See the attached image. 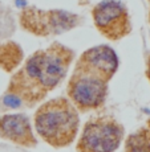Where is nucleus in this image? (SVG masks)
Returning a JSON list of instances; mask_svg holds the SVG:
<instances>
[{
    "instance_id": "f257e3e1",
    "label": "nucleus",
    "mask_w": 150,
    "mask_h": 152,
    "mask_svg": "<svg viewBox=\"0 0 150 152\" xmlns=\"http://www.w3.org/2000/svg\"><path fill=\"white\" fill-rule=\"evenodd\" d=\"M73 58L75 52L61 42L35 52L12 74L8 94L17 97L29 107L40 103L65 78Z\"/></svg>"
},
{
    "instance_id": "f03ea898",
    "label": "nucleus",
    "mask_w": 150,
    "mask_h": 152,
    "mask_svg": "<svg viewBox=\"0 0 150 152\" xmlns=\"http://www.w3.org/2000/svg\"><path fill=\"white\" fill-rule=\"evenodd\" d=\"M78 110L64 97L44 102L35 114L36 132L44 142L56 148L72 144L78 132Z\"/></svg>"
},
{
    "instance_id": "7ed1b4c3",
    "label": "nucleus",
    "mask_w": 150,
    "mask_h": 152,
    "mask_svg": "<svg viewBox=\"0 0 150 152\" xmlns=\"http://www.w3.org/2000/svg\"><path fill=\"white\" fill-rule=\"evenodd\" d=\"M69 101L81 113L104 106L108 97V82L81 68H75L67 87Z\"/></svg>"
},
{
    "instance_id": "20e7f679",
    "label": "nucleus",
    "mask_w": 150,
    "mask_h": 152,
    "mask_svg": "<svg viewBox=\"0 0 150 152\" xmlns=\"http://www.w3.org/2000/svg\"><path fill=\"white\" fill-rule=\"evenodd\" d=\"M123 132V126L112 116L90 119L84 126L76 150L84 152L116 151L121 144Z\"/></svg>"
},
{
    "instance_id": "39448f33",
    "label": "nucleus",
    "mask_w": 150,
    "mask_h": 152,
    "mask_svg": "<svg viewBox=\"0 0 150 152\" xmlns=\"http://www.w3.org/2000/svg\"><path fill=\"white\" fill-rule=\"evenodd\" d=\"M80 23V17L63 10L43 11L28 7L20 13V25L29 33L39 37L60 34L68 32Z\"/></svg>"
},
{
    "instance_id": "423d86ee",
    "label": "nucleus",
    "mask_w": 150,
    "mask_h": 152,
    "mask_svg": "<svg viewBox=\"0 0 150 152\" xmlns=\"http://www.w3.org/2000/svg\"><path fill=\"white\" fill-rule=\"evenodd\" d=\"M97 31L110 41H118L132 32L129 11L121 0H102L92 10Z\"/></svg>"
},
{
    "instance_id": "0eeeda50",
    "label": "nucleus",
    "mask_w": 150,
    "mask_h": 152,
    "mask_svg": "<svg viewBox=\"0 0 150 152\" xmlns=\"http://www.w3.org/2000/svg\"><path fill=\"white\" fill-rule=\"evenodd\" d=\"M76 66L109 82L118 70L120 60L109 45H97L85 50L78 57Z\"/></svg>"
},
{
    "instance_id": "6e6552de",
    "label": "nucleus",
    "mask_w": 150,
    "mask_h": 152,
    "mask_svg": "<svg viewBox=\"0 0 150 152\" xmlns=\"http://www.w3.org/2000/svg\"><path fill=\"white\" fill-rule=\"evenodd\" d=\"M0 136L24 147H35L37 144L31 122L24 114H5L0 116Z\"/></svg>"
},
{
    "instance_id": "1a4fd4ad",
    "label": "nucleus",
    "mask_w": 150,
    "mask_h": 152,
    "mask_svg": "<svg viewBox=\"0 0 150 152\" xmlns=\"http://www.w3.org/2000/svg\"><path fill=\"white\" fill-rule=\"evenodd\" d=\"M24 53L19 44L13 41L0 42V69L12 72L21 64Z\"/></svg>"
},
{
    "instance_id": "9d476101",
    "label": "nucleus",
    "mask_w": 150,
    "mask_h": 152,
    "mask_svg": "<svg viewBox=\"0 0 150 152\" xmlns=\"http://www.w3.org/2000/svg\"><path fill=\"white\" fill-rule=\"evenodd\" d=\"M126 151H150V139L148 138L146 130L137 131L136 134H132L126 140V145H125Z\"/></svg>"
},
{
    "instance_id": "9b49d317",
    "label": "nucleus",
    "mask_w": 150,
    "mask_h": 152,
    "mask_svg": "<svg viewBox=\"0 0 150 152\" xmlns=\"http://www.w3.org/2000/svg\"><path fill=\"white\" fill-rule=\"evenodd\" d=\"M146 75H148L149 81H150V54L148 57V66H146Z\"/></svg>"
},
{
    "instance_id": "f8f14e48",
    "label": "nucleus",
    "mask_w": 150,
    "mask_h": 152,
    "mask_svg": "<svg viewBox=\"0 0 150 152\" xmlns=\"http://www.w3.org/2000/svg\"><path fill=\"white\" fill-rule=\"evenodd\" d=\"M145 130H146V134H148V138L150 139V119H149V121H148V124H146Z\"/></svg>"
},
{
    "instance_id": "ddd939ff",
    "label": "nucleus",
    "mask_w": 150,
    "mask_h": 152,
    "mask_svg": "<svg viewBox=\"0 0 150 152\" xmlns=\"http://www.w3.org/2000/svg\"><path fill=\"white\" fill-rule=\"evenodd\" d=\"M149 1V4H150V0H148ZM149 21H150V11H149Z\"/></svg>"
}]
</instances>
